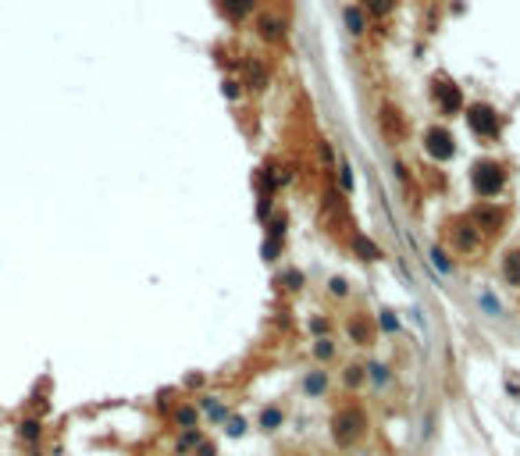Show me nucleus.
I'll return each mask as SVG.
<instances>
[{"instance_id":"nucleus-27","label":"nucleus","mask_w":520,"mask_h":456,"mask_svg":"<svg viewBox=\"0 0 520 456\" xmlns=\"http://www.w3.org/2000/svg\"><path fill=\"white\" fill-rule=\"evenodd\" d=\"M374 324H378V335H388V339H396L399 331H403V321H399V314L392 307L374 310Z\"/></svg>"},{"instance_id":"nucleus-16","label":"nucleus","mask_w":520,"mask_h":456,"mask_svg":"<svg viewBox=\"0 0 520 456\" xmlns=\"http://www.w3.org/2000/svg\"><path fill=\"white\" fill-rule=\"evenodd\" d=\"M214 4H218V11H221V18L228 25H242L260 11V0H214Z\"/></svg>"},{"instance_id":"nucleus-7","label":"nucleus","mask_w":520,"mask_h":456,"mask_svg":"<svg viewBox=\"0 0 520 456\" xmlns=\"http://www.w3.org/2000/svg\"><path fill=\"white\" fill-rule=\"evenodd\" d=\"M460 118L467 121V129L474 132V139H481V143H495L499 136H503V111H499L495 103H488V100H470Z\"/></svg>"},{"instance_id":"nucleus-39","label":"nucleus","mask_w":520,"mask_h":456,"mask_svg":"<svg viewBox=\"0 0 520 456\" xmlns=\"http://www.w3.org/2000/svg\"><path fill=\"white\" fill-rule=\"evenodd\" d=\"M18 439H22V442H39V439H43V421H39V417H25L22 424H18Z\"/></svg>"},{"instance_id":"nucleus-11","label":"nucleus","mask_w":520,"mask_h":456,"mask_svg":"<svg viewBox=\"0 0 520 456\" xmlns=\"http://www.w3.org/2000/svg\"><path fill=\"white\" fill-rule=\"evenodd\" d=\"M236 75L242 79L246 96H264L267 90H271V65H267L264 57H257V54H242V65H239Z\"/></svg>"},{"instance_id":"nucleus-1","label":"nucleus","mask_w":520,"mask_h":456,"mask_svg":"<svg viewBox=\"0 0 520 456\" xmlns=\"http://www.w3.org/2000/svg\"><path fill=\"white\" fill-rule=\"evenodd\" d=\"M328 435H331V446L353 453L357 446H364V439L371 435V413L360 400H342L328 417Z\"/></svg>"},{"instance_id":"nucleus-38","label":"nucleus","mask_w":520,"mask_h":456,"mask_svg":"<svg viewBox=\"0 0 520 456\" xmlns=\"http://www.w3.org/2000/svg\"><path fill=\"white\" fill-rule=\"evenodd\" d=\"M324 293H328L331 300H349V296H353V285H349L346 275H331V278L324 282Z\"/></svg>"},{"instance_id":"nucleus-26","label":"nucleus","mask_w":520,"mask_h":456,"mask_svg":"<svg viewBox=\"0 0 520 456\" xmlns=\"http://www.w3.org/2000/svg\"><path fill=\"white\" fill-rule=\"evenodd\" d=\"M264 239H278V242L289 239V211L285 207H275V214L264 221Z\"/></svg>"},{"instance_id":"nucleus-9","label":"nucleus","mask_w":520,"mask_h":456,"mask_svg":"<svg viewBox=\"0 0 520 456\" xmlns=\"http://www.w3.org/2000/svg\"><path fill=\"white\" fill-rule=\"evenodd\" d=\"M421 150H424V157H428L431 164H439V168L460 154L453 129H449V125H439V121H431V125L421 132Z\"/></svg>"},{"instance_id":"nucleus-3","label":"nucleus","mask_w":520,"mask_h":456,"mask_svg":"<svg viewBox=\"0 0 520 456\" xmlns=\"http://www.w3.org/2000/svg\"><path fill=\"white\" fill-rule=\"evenodd\" d=\"M318 225L321 232H328L331 239H346L349 228H357L353 221V211H349V200L339 193V185H328L318 200Z\"/></svg>"},{"instance_id":"nucleus-2","label":"nucleus","mask_w":520,"mask_h":456,"mask_svg":"<svg viewBox=\"0 0 520 456\" xmlns=\"http://www.w3.org/2000/svg\"><path fill=\"white\" fill-rule=\"evenodd\" d=\"M467 182L477 200H499L510 185V164L499 157H477L467 172Z\"/></svg>"},{"instance_id":"nucleus-41","label":"nucleus","mask_w":520,"mask_h":456,"mask_svg":"<svg viewBox=\"0 0 520 456\" xmlns=\"http://www.w3.org/2000/svg\"><path fill=\"white\" fill-rule=\"evenodd\" d=\"M300 175V164L296 160H278V189H289Z\"/></svg>"},{"instance_id":"nucleus-12","label":"nucleus","mask_w":520,"mask_h":456,"mask_svg":"<svg viewBox=\"0 0 520 456\" xmlns=\"http://www.w3.org/2000/svg\"><path fill=\"white\" fill-rule=\"evenodd\" d=\"M342 335H346L349 346L371 349L374 342H378V324H374V314H367V310H353V314H346Z\"/></svg>"},{"instance_id":"nucleus-42","label":"nucleus","mask_w":520,"mask_h":456,"mask_svg":"<svg viewBox=\"0 0 520 456\" xmlns=\"http://www.w3.org/2000/svg\"><path fill=\"white\" fill-rule=\"evenodd\" d=\"M503 388H506V396H510V400H520V375H517V371H510V375H506Z\"/></svg>"},{"instance_id":"nucleus-36","label":"nucleus","mask_w":520,"mask_h":456,"mask_svg":"<svg viewBox=\"0 0 520 456\" xmlns=\"http://www.w3.org/2000/svg\"><path fill=\"white\" fill-rule=\"evenodd\" d=\"M392 172H396V178H399V185H403V193L410 196V189L413 193H417V175H413V168H410V164L406 160H392Z\"/></svg>"},{"instance_id":"nucleus-5","label":"nucleus","mask_w":520,"mask_h":456,"mask_svg":"<svg viewBox=\"0 0 520 456\" xmlns=\"http://www.w3.org/2000/svg\"><path fill=\"white\" fill-rule=\"evenodd\" d=\"M442 236H446V250H449L453 257H477V253L485 250V239H481V232H477V228L470 225L467 214H453V218H446Z\"/></svg>"},{"instance_id":"nucleus-32","label":"nucleus","mask_w":520,"mask_h":456,"mask_svg":"<svg viewBox=\"0 0 520 456\" xmlns=\"http://www.w3.org/2000/svg\"><path fill=\"white\" fill-rule=\"evenodd\" d=\"M428 260H431V267H435L439 275H453V271H456V264H453L449 250H446V246H439V242H435L431 250H428Z\"/></svg>"},{"instance_id":"nucleus-34","label":"nucleus","mask_w":520,"mask_h":456,"mask_svg":"<svg viewBox=\"0 0 520 456\" xmlns=\"http://www.w3.org/2000/svg\"><path fill=\"white\" fill-rule=\"evenodd\" d=\"M178 400H182V388H160L157 396H154V410L160 413V417H168Z\"/></svg>"},{"instance_id":"nucleus-37","label":"nucleus","mask_w":520,"mask_h":456,"mask_svg":"<svg viewBox=\"0 0 520 456\" xmlns=\"http://www.w3.org/2000/svg\"><path fill=\"white\" fill-rule=\"evenodd\" d=\"M221 431L228 435V439H246V435H249V421L242 417V413H228Z\"/></svg>"},{"instance_id":"nucleus-19","label":"nucleus","mask_w":520,"mask_h":456,"mask_svg":"<svg viewBox=\"0 0 520 456\" xmlns=\"http://www.w3.org/2000/svg\"><path fill=\"white\" fill-rule=\"evenodd\" d=\"M339 385H342V392H360V388L367 385V367H364V360H346V364L339 367Z\"/></svg>"},{"instance_id":"nucleus-23","label":"nucleus","mask_w":520,"mask_h":456,"mask_svg":"<svg viewBox=\"0 0 520 456\" xmlns=\"http://www.w3.org/2000/svg\"><path fill=\"white\" fill-rule=\"evenodd\" d=\"M364 367H367V385L374 388H392V382H396V367L388 360H364Z\"/></svg>"},{"instance_id":"nucleus-30","label":"nucleus","mask_w":520,"mask_h":456,"mask_svg":"<svg viewBox=\"0 0 520 456\" xmlns=\"http://www.w3.org/2000/svg\"><path fill=\"white\" fill-rule=\"evenodd\" d=\"M203 442V431L200 428H182L178 435H175V446H171V453L175 456H193V449Z\"/></svg>"},{"instance_id":"nucleus-24","label":"nucleus","mask_w":520,"mask_h":456,"mask_svg":"<svg viewBox=\"0 0 520 456\" xmlns=\"http://www.w3.org/2000/svg\"><path fill=\"white\" fill-rule=\"evenodd\" d=\"M275 285H278V293H285V296H300L306 289V275L300 271V267H282V271L275 275Z\"/></svg>"},{"instance_id":"nucleus-8","label":"nucleus","mask_w":520,"mask_h":456,"mask_svg":"<svg viewBox=\"0 0 520 456\" xmlns=\"http://www.w3.org/2000/svg\"><path fill=\"white\" fill-rule=\"evenodd\" d=\"M428 93H431V103H435V111H439L442 118H460L464 107H467V96L464 90L456 86V82L446 75V72H435L431 82H428Z\"/></svg>"},{"instance_id":"nucleus-20","label":"nucleus","mask_w":520,"mask_h":456,"mask_svg":"<svg viewBox=\"0 0 520 456\" xmlns=\"http://www.w3.org/2000/svg\"><path fill=\"white\" fill-rule=\"evenodd\" d=\"M168 424H171L175 431H182V428H200V406H196L193 400H178L175 410L168 413Z\"/></svg>"},{"instance_id":"nucleus-10","label":"nucleus","mask_w":520,"mask_h":456,"mask_svg":"<svg viewBox=\"0 0 520 456\" xmlns=\"http://www.w3.org/2000/svg\"><path fill=\"white\" fill-rule=\"evenodd\" d=\"M253 32H257V39L267 50H278V47L289 43V22L278 11H271V8H260L253 14Z\"/></svg>"},{"instance_id":"nucleus-13","label":"nucleus","mask_w":520,"mask_h":456,"mask_svg":"<svg viewBox=\"0 0 520 456\" xmlns=\"http://www.w3.org/2000/svg\"><path fill=\"white\" fill-rule=\"evenodd\" d=\"M346 246H349V253L357 257L360 264H378V260H385V250L364 232V228H349Z\"/></svg>"},{"instance_id":"nucleus-6","label":"nucleus","mask_w":520,"mask_h":456,"mask_svg":"<svg viewBox=\"0 0 520 456\" xmlns=\"http://www.w3.org/2000/svg\"><path fill=\"white\" fill-rule=\"evenodd\" d=\"M464 214L470 218V225L477 228V232H481L485 242L499 239L510 228V207L499 203V200H477L474 207H467Z\"/></svg>"},{"instance_id":"nucleus-43","label":"nucleus","mask_w":520,"mask_h":456,"mask_svg":"<svg viewBox=\"0 0 520 456\" xmlns=\"http://www.w3.org/2000/svg\"><path fill=\"white\" fill-rule=\"evenodd\" d=\"M203 385H207V375H203V371H196V375H189V378L182 382V392H196Z\"/></svg>"},{"instance_id":"nucleus-25","label":"nucleus","mask_w":520,"mask_h":456,"mask_svg":"<svg viewBox=\"0 0 520 456\" xmlns=\"http://www.w3.org/2000/svg\"><path fill=\"white\" fill-rule=\"evenodd\" d=\"M257 428H260L264 435H275L278 428H285V406H282V403H267V406H260V413H257Z\"/></svg>"},{"instance_id":"nucleus-4","label":"nucleus","mask_w":520,"mask_h":456,"mask_svg":"<svg viewBox=\"0 0 520 456\" xmlns=\"http://www.w3.org/2000/svg\"><path fill=\"white\" fill-rule=\"evenodd\" d=\"M374 125H378V136L385 147L399 150L410 143V114L399 107L396 100H382L378 107H374Z\"/></svg>"},{"instance_id":"nucleus-29","label":"nucleus","mask_w":520,"mask_h":456,"mask_svg":"<svg viewBox=\"0 0 520 456\" xmlns=\"http://www.w3.org/2000/svg\"><path fill=\"white\" fill-rule=\"evenodd\" d=\"M335 185H339L342 196H353V189H357V168H353V160L339 157V164H335Z\"/></svg>"},{"instance_id":"nucleus-45","label":"nucleus","mask_w":520,"mask_h":456,"mask_svg":"<svg viewBox=\"0 0 520 456\" xmlns=\"http://www.w3.org/2000/svg\"><path fill=\"white\" fill-rule=\"evenodd\" d=\"M481 307H485V314H492V318H499V310H503L492 293H481Z\"/></svg>"},{"instance_id":"nucleus-44","label":"nucleus","mask_w":520,"mask_h":456,"mask_svg":"<svg viewBox=\"0 0 520 456\" xmlns=\"http://www.w3.org/2000/svg\"><path fill=\"white\" fill-rule=\"evenodd\" d=\"M193 456H221V449H218V442H214V439H203V442L193 449Z\"/></svg>"},{"instance_id":"nucleus-46","label":"nucleus","mask_w":520,"mask_h":456,"mask_svg":"<svg viewBox=\"0 0 520 456\" xmlns=\"http://www.w3.org/2000/svg\"><path fill=\"white\" fill-rule=\"evenodd\" d=\"M428 182H431V185H439V189H446V185H449V178H446V172H439V164H435V168H431V175H428Z\"/></svg>"},{"instance_id":"nucleus-47","label":"nucleus","mask_w":520,"mask_h":456,"mask_svg":"<svg viewBox=\"0 0 520 456\" xmlns=\"http://www.w3.org/2000/svg\"><path fill=\"white\" fill-rule=\"evenodd\" d=\"M431 431H435V413H428V421H424V439H428Z\"/></svg>"},{"instance_id":"nucleus-28","label":"nucleus","mask_w":520,"mask_h":456,"mask_svg":"<svg viewBox=\"0 0 520 456\" xmlns=\"http://www.w3.org/2000/svg\"><path fill=\"white\" fill-rule=\"evenodd\" d=\"M357 4L364 8V14L371 18V22H385V18L396 14L399 0H357Z\"/></svg>"},{"instance_id":"nucleus-31","label":"nucleus","mask_w":520,"mask_h":456,"mask_svg":"<svg viewBox=\"0 0 520 456\" xmlns=\"http://www.w3.org/2000/svg\"><path fill=\"white\" fill-rule=\"evenodd\" d=\"M221 96H225L228 103H242V100H246V86H242V79H239L236 72L221 75Z\"/></svg>"},{"instance_id":"nucleus-15","label":"nucleus","mask_w":520,"mask_h":456,"mask_svg":"<svg viewBox=\"0 0 520 456\" xmlns=\"http://www.w3.org/2000/svg\"><path fill=\"white\" fill-rule=\"evenodd\" d=\"M300 392L306 400H324L328 392H331V375H328V367H310L303 371V378H300Z\"/></svg>"},{"instance_id":"nucleus-18","label":"nucleus","mask_w":520,"mask_h":456,"mask_svg":"<svg viewBox=\"0 0 520 456\" xmlns=\"http://www.w3.org/2000/svg\"><path fill=\"white\" fill-rule=\"evenodd\" d=\"M196 406H200V417H207L214 428H221V424H225V417L232 413V410H228V403H225L221 396H211V392L196 396Z\"/></svg>"},{"instance_id":"nucleus-40","label":"nucleus","mask_w":520,"mask_h":456,"mask_svg":"<svg viewBox=\"0 0 520 456\" xmlns=\"http://www.w3.org/2000/svg\"><path fill=\"white\" fill-rule=\"evenodd\" d=\"M282 253H285V242H278V239H264L260 242V260L264 264H278Z\"/></svg>"},{"instance_id":"nucleus-14","label":"nucleus","mask_w":520,"mask_h":456,"mask_svg":"<svg viewBox=\"0 0 520 456\" xmlns=\"http://www.w3.org/2000/svg\"><path fill=\"white\" fill-rule=\"evenodd\" d=\"M253 189H257V200H278V160L267 157L260 168L253 172Z\"/></svg>"},{"instance_id":"nucleus-21","label":"nucleus","mask_w":520,"mask_h":456,"mask_svg":"<svg viewBox=\"0 0 520 456\" xmlns=\"http://www.w3.org/2000/svg\"><path fill=\"white\" fill-rule=\"evenodd\" d=\"M342 25H346V32H349L353 39H364L367 29H371V18L364 14L360 4H346V8H342Z\"/></svg>"},{"instance_id":"nucleus-17","label":"nucleus","mask_w":520,"mask_h":456,"mask_svg":"<svg viewBox=\"0 0 520 456\" xmlns=\"http://www.w3.org/2000/svg\"><path fill=\"white\" fill-rule=\"evenodd\" d=\"M499 278H503L506 289L520 293V246H510V250L499 257Z\"/></svg>"},{"instance_id":"nucleus-35","label":"nucleus","mask_w":520,"mask_h":456,"mask_svg":"<svg viewBox=\"0 0 520 456\" xmlns=\"http://www.w3.org/2000/svg\"><path fill=\"white\" fill-rule=\"evenodd\" d=\"M306 331H310V339H324L335 331V321H331L328 314H310L306 318Z\"/></svg>"},{"instance_id":"nucleus-22","label":"nucleus","mask_w":520,"mask_h":456,"mask_svg":"<svg viewBox=\"0 0 520 456\" xmlns=\"http://www.w3.org/2000/svg\"><path fill=\"white\" fill-rule=\"evenodd\" d=\"M310 357H314L318 367H331L339 360V342L335 335H324V339H310Z\"/></svg>"},{"instance_id":"nucleus-33","label":"nucleus","mask_w":520,"mask_h":456,"mask_svg":"<svg viewBox=\"0 0 520 456\" xmlns=\"http://www.w3.org/2000/svg\"><path fill=\"white\" fill-rule=\"evenodd\" d=\"M314 157L324 164V172H335V164H339V154H335V143H331V139H318L314 143Z\"/></svg>"}]
</instances>
